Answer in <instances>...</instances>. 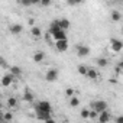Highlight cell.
<instances>
[{"label": "cell", "mask_w": 123, "mask_h": 123, "mask_svg": "<svg viewBox=\"0 0 123 123\" xmlns=\"http://www.w3.org/2000/svg\"><path fill=\"white\" fill-rule=\"evenodd\" d=\"M0 122H3V113L0 111Z\"/></svg>", "instance_id": "obj_36"}, {"label": "cell", "mask_w": 123, "mask_h": 123, "mask_svg": "<svg viewBox=\"0 0 123 123\" xmlns=\"http://www.w3.org/2000/svg\"><path fill=\"white\" fill-rule=\"evenodd\" d=\"M28 23H29L31 26H33V25H35V19H33V18H31V19L28 20Z\"/></svg>", "instance_id": "obj_33"}, {"label": "cell", "mask_w": 123, "mask_h": 123, "mask_svg": "<svg viewBox=\"0 0 123 123\" xmlns=\"http://www.w3.org/2000/svg\"><path fill=\"white\" fill-rule=\"evenodd\" d=\"M43 123H56V122H55V120H54V117H52V119H48V120H45Z\"/></svg>", "instance_id": "obj_34"}, {"label": "cell", "mask_w": 123, "mask_h": 123, "mask_svg": "<svg viewBox=\"0 0 123 123\" xmlns=\"http://www.w3.org/2000/svg\"><path fill=\"white\" fill-rule=\"evenodd\" d=\"M49 36H52L54 42H55V41H64V39H67V33H65V31H61V29H59L58 32L49 35Z\"/></svg>", "instance_id": "obj_11"}, {"label": "cell", "mask_w": 123, "mask_h": 123, "mask_svg": "<svg viewBox=\"0 0 123 123\" xmlns=\"http://www.w3.org/2000/svg\"><path fill=\"white\" fill-rule=\"evenodd\" d=\"M31 35H32L33 38H36V39H38V38H41V36H42V31H41L38 26H33V28H32V31H31Z\"/></svg>", "instance_id": "obj_19"}, {"label": "cell", "mask_w": 123, "mask_h": 123, "mask_svg": "<svg viewBox=\"0 0 123 123\" xmlns=\"http://www.w3.org/2000/svg\"><path fill=\"white\" fill-rule=\"evenodd\" d=\"M75 51H77V55L80 58H84V56H88L90 55V48L87 45H77L75 46Z\"/></svg>", "instance_id": "obj_5"}, {"label": "cell", "mask_w": 123, "mask_h": 123, "mask_svg": "<svg viewBox=\"0 0 123 123\" xmlns=\"http://www.w3.org/2000/svg\"><path fill=\"white\" fill-rule=\"evenodd\" d=\"M55 48L58 52H65L68 49V39H64V41H55Z\"/></svg>", "instance_id": "obj_7"}, {"label": "cell", "mask_w": 123, "mask_h": 123, "mask_svg": "<svg viewBox=\"0 0 123 123\" xmlns=\"http://www.w3.org/2000/svg\"><path fill=\"white\" fill-rule=\"evenodd\" d=\"M0 123H6V122H0Z\"/></svg>", "instance_id": "obj_38"}, {"label": "cell", "mask_w": 123, "mask_h": 123, "mask_svg": "<svg viewBox=\"0 0 123 123\" xmlns=\"http://www.w3.org/2000/svg\"><path fill=\"white\" fill-rule=\"evenodd\" d=\"M97 113L94 111V110H90V113H88V119H97Z\"/></svg>", "instance_id": "obj_29"}, {"label": "cell", "mask_w": 123, "mask_h": 123, "mask_svg": "<svg viewBox=\"0 0 123 123\" xmlns=\"http://www.w3.org/2000/svg\"><path fill=\"white\" fill-rule=\"evenodd\" d=\"M122 67H123V64H122V62H119V65H116V68H114V71H116L119 75L122 74Z\"/></svg>", "instance_id": "obj_28"}, {"label": "cell", "mask_w": 123, "mask_h": 123, "mask_svg": "<svg viewBox=\"0 0 123 123\" xmlns=\"http://www.w3.org/2000/svg\"><path fill=\"white\" fill-rule=\"evenodd\" d=\"M97 123H98V122H97Z\"/></svg>", "instance_id": "obj_39"}, {"label": "cell", "mask_w": 123, "mask_h": 123, "mask_svg": "<svg viewBox=\"0 0 123 123\" xmlns=\"http://www.w3.org/2000/svg\"><path fill=\"white\" fill-rule=\"evenodd\" d=\"M58 77H59V73H58L56 68H49L46 71V74H45V80L48 83H55L58 80Z\"/></svg>", "instance_id": "obj_2"}, {"label": "cell", "mask_w": 123, "mask_h": 123, "mask_svg": "<svg viewBox=\"0 0 123 123\" xmlns=\"http://www.w3.org/2000/svg\"><path fill=\"white\" fill-rule=\"evenodd\" d=\"M13 119V113L12 111H6V113H3V122H10Z\"/></svg>", "instance_id": "obj_24"}, {"label": "cell", "mask_w": 123, "mask_h": 123, "mask_svg": "<svg viewBox=\"0 0 123 123\" xmlns=\"http://www.w3.org/2000/svg\"><path fill=\"white\" fill-rule=\"evenodd\" d=\"M111 20L113 22H120L122 20V13L119 10H113L111 12Z\"/></svg>", "instance_id": "obj_20"}, {"label": "cell", "mask_w": 123, "mask_h": 123, "mask_svg": "<svg viewBox=\"0 0 123 123\" xmlns=\"http://www.w3.org/2000/svg\"><path fill=\"white\" fill-rule=\"evenodd\" d=\"M75 93H77V91H75L74 88H65V91H64L65 97H70V98H71V97H74V96H75Z\"/></svg>", "instance_id": "obj_23"}, {"label": "cell", "mask_w": 123, "mask_h": 123, "mask_svg": "<svg viewBox=\"0 0 123 123\" xmlns=\"http://www.w3.org/2000/svg\"><path fill=\"white\" fill-rule=\"evenodd\" d=\"M0 67H2V68H7V62H6V59L3 56H0Z\"/></svg>", "instance_id": "obj_27"}, {"label": "cell", "mask_w": 123, "mask_h": 123, "mask_svg": "<svg viewBox=\"0 0 123 123\" xmlns=\"http://www.w3.org/2000/svg\"><path fill=\"white\" fill-rule=\"evenodd\" d=\"M9 31H10L12 35H19V33H22L23 26H22L20 23H12V25L9 26Z\"/></svg>", "instance_id": "obj_10"}, {"label": "cell", "mask_w": 123, "mask_h": 123, "mask_svg": "<svg viewBox=\"0 0 123 123\" xmlns=\"http://www.w3.org/2000/svg\"><path fill=\"white\" fill-rule=\"evenodd\" d=\"M35 110H41V111H45V113H52V106H51L49 101L41 100V101L35 106Z\"/></svg>", "instance_id": "obj_3"}, {"label": "cell", "mask_w": 123, "mask_h": 123, "mask_svg": "<svg viewBox=\"0 0 123 123\" xmlns=\"http://www.w3.org/2000/svg\"><path fill=\"white\" fill-rule=\"evenodd\" d=\"M33 61H35V62L36 64H39V62H42V61L45 59V52H42V51H38V52H35L33 54Z\"/></svg>", "instance_id": "obj_16"}, {"label": "cell", "mask_w": 123, "mask_h": 123, "mask_svg": "<svg viewBox=\"0 0 123 123\" xmlns=\"http://www.w3.org/2000/svg\"><path fill=\"white\" fill-rule=\"evenodd\" d=\"M77 71H78V74L86 75V73H87V67H86V65H78V67H77Z\"/></svg>", "instance_id": "obj_25"}, {"label": "cell", "mask_w": 123, "mask_h": 123, "mask_svg": "<svg viewBox=\"0 0 123 123\" xmlns=\"http://www.w3.org/2000/svg\"><path fill=\"white\" fill-rule=\"evenodd\" d=\"M36 111V119L38 120H48V119H52V113H45V111H41V110H35Z\"/></svg>", "instance_id": "obj_12"}, {"label": "cell", "mask_w": 123, "mask_h": 123, "mask_svg": "<svg viewBox=\"0 0 123 123\" xmlns=\"http://www.w3.org/2000/svg\"><path fill=\"white\" fill-rule=\"evenodd\" d=\"M58 31H59V25H58V19H55V20H52L49 23V35H52V33H55Z\"/></svg>", "instance_id": "obj_17"}, {"label": "cell", "mask_w": 123, "mask_h": 123, "mask_svg": "<svg viewBox=\"0 0 123 123\" xmlns=\"http://www.w3.org/2000/svg\"><path fill=\"white\" fill-rule=\"evenodd\" d=\"M110 46H111V51L113 52H117L119 54L123 49V42L120 39H117V38H111L110 39Z\"/></svg>", "instance_id": "obj_4"}, {"label": "cell", "mask_w": 123, "mask_h": 123, "mask_svg": "<svg viewBox=\"0 0 123 123\" xmlns=\"http://www.w3.org/2000/svg\"><path fill=\"white\" fill-rule=\"evenodd\" d=\"M88 113H90V110H88V109H83V110H81V113H80V116H81L83 119H88Z\"/></svg>", "instance_id": "obj_26"}, {"label": "cell", "mask_w": 123, "mask_h": 123, "mask_svg": "<svg viewBox=\"0 0 123 123\" xmlns=\"http://www.w3.org/2000/svg\"><path fill=\"white\" fill-rule=\"evenodd\" d=\"M110 83H113V84H116V83H117V80H116V78H111V80H110Z\"/></svg>", "instance_id": "obj_35"}, {"label": "cell", "mask_w": 123, "mask_h": 123, "mask_svg": "<svg viewBox=\"0 0 123 123\" xmlns=\"http://www.w3.org/2000/svg\"><path fill=\"white\" fill-rule=\"evenodd\" d=\"M9 74H12L15 78H18L22 75V68L18 65H12V67H9Z\"/></svg>", "instance_id": "obj_13"}, {"label": "cell", "mask_w": 123, "mask_h": 123, "mask_svg": "<svg viewBox=\"0 0 123 123\" xmlns=\"http://www.w3.org/2000/svg\"><path fill=\"white\" fill-rule=\"evenodd\" d=\"M38 5H39V6H43V7H46V6H49V5H51V2H49V0H43V2H39Z\"/></svg>", "instance_id": "obj_30"}, {"label": "cell", "mask_w": 123, "mask_h": 123, "mask_svg": "<svg viewBox=\"0 0 123 123\" xmlns=\"http://www.w3.org/2000/svg\"><path fill=\"white\" fill-rule=\"evenodd\" d=\"M22 98H23V101H26V103H33V100H35V98H33V93H32L31 90H25Z\"/></svg>", "instance_id": "obj_15"}, {"label": "cell", "mask_w": 123, "mask_h": 123, "mask_svg": "<svg viewBox=\"0 0 123 123\" xmlns=\"http://www.w3.org/2000/svg\"><path fill=\"white\" fill-rule=\"evenodd\" d=\"M2 106H3V104H2V101H0V109H2Z\"/></svg>", "instance_id": "obj_37"}, {"label": "cell", "mask_w": 123, "mask_h": 123, "mask_svg": "<svg viewBox=\"0 0 123 123\" xmlns=\"http://www.w3.org/2000/svg\"><path fill=\"white\" fill-rule=\"evenodd\" d=\"M58 25H59V29H61V31H65V32H67V29L70 28V20L65 19V18L58 19Z\"/></svg>", "instance_id": "obj_14"}, {"label": "cell", "mask_w": 123, "mask_h": 123, "mask_svg": "<svg viewBox=\"0 0 123 123\" xmlns=\"http://www.w3.org/2000/svg\"><path fill=\"white\" fill-rule=\"evenodd\" d=\"M13 80H15V77L12 74H5L2 77V80H0V84H2L3 87H10L13 84Z\"/></svg>", "instance_id": "obj_8"}, {"label": "cell", "mask_w": 123, "mask_h": 123, "mask_svg": "<svg viewBox=\"0 0 123 123\" xmlns=\"http://www.w3.org/2000/svg\"><path fill=\"white\" fill-rule=\"evenodd\" d=\"M91 110H94L97 114L107 110V103L104 100H96V101H91Z\"/></svg>", "instance_id": "obj_1"}, {"label": "cell", "mask_w": 123, "mask_h": 123, "mask_svg": "<svg viewBox=\"0 0 123 123\" xmlns=\"http://www.w3.org/2000/svg\"><path fill=\"white\" fill-rule=\"evenodd\" d=\"M20 5H22V6H32L33 2H20Z\"/></svg>", "instance_id": "obj_32"}, {"label": "cell", "mask_w": 123, "mask_h": 123, "mask_svg": "<svg viewBox=\"0 0 123 123\" xmlns=\"http://www.w3.org/2000/svg\"><path fill=\"white\" fill-rule=\"evenodd\" d=\"M6 104H7V107H10V109H15V107L18 106V98H16V97H9Z\"/></svg>", "instance_id": "obj_21"}, {"label": "cell", "mask_w": 123, "mask_h": 123, "mask_svg": "<svg viewBox=\"0 0 123 123\" xmlns=\"http://www.w3.org/2000/svg\"><path fill=\"white\" fill-rule=\"evenodd\" d=\"M86 77L90 78V80H97L98 78V71L97 68H93V67H87V73H86Z\"/></svg>", "instance_id": "obj_9"}, {"label": "cell", "mask_w": 123, "mask_h": 123, "mask_svg": "<svg viewBox=\"0 0 123 123\" xmlns=\"http://www.w3.org/2000/svg\"><path fill=\"white\" fill-rule=\"evenodd\" d=\"M114 122H116V123H123V116H117V117L114 119Z\"/></svg>", "instance_id": "obj_31"}, {"label": "cell", "mask_w": 123, "mask_h": 123, "mask_svg": "<svg viewBox=\"0 0 123 123\" xmlns=\"http://www.w3.org/2000/svg\"><path fill=\"white\" fill-rule=\"evenodd\" d=\"M97 65H98L100 68H104V67H107V65H109V61H107V58H104V56H100V58H97Z\"/></svg>", "instance_id": "obj_18"}, {"label": "cell", "mask_w": 123, "mask_h": 123, "mask_svg": "<svg viewBox=\"0 0 123 123\" xmlns=\"http://www.w3.org/2000/svg\"><path fill=\"white\" fill-rule=\"evenodd\" d=\"M70 106H71V107H78V106H80V98H78L77 96L71 97V98H70Z\"/></svg>", "instance_id": "obj_22"}, {"label": "cell", "mask_w": 123, "mask_h": 123, "mask_svg": "<svg viewBox=\"0 0 123 123\" xmlns=\"http://www.w3.org/2000/svg\"><path fill=\"white\" fill-rule=\"evenodd\" d=\"M110 120H111V113L109 110H104V111L98 113V116H97V122L98 123H109Z\"/></svg>", "instance_id": "obj_6"}]
</instances>
